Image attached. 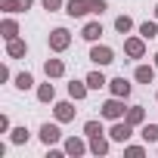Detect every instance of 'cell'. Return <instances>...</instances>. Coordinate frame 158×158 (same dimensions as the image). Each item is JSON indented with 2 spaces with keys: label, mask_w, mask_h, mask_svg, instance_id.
Listing matches in <instances>:
<instances>
[{
  "label": "cell",
  "mask_w": 158,
  "mask_h": 158,
  "mask_svg": "<svg viewBox=\"0 0 158 158\" xmlns=\"http://www.w3.org/2000/svg\"><path fill=\"white\" fill-rule=\"evenodd\" d=\"M68 16H84V13H90V3H84V0H68V10H65Z\"/></svg>",
  "instance_id": "6da1fadb"
},
{
  "label": "cell",
  "mask_w": 158,
  "mask_h": 158,
  "mask_svg": "<svg viewBox=\"0 0 158 158\" xmlns=\"http://www.w3.org/2000/svg\"><path fill=\"white\" fill-rule=\"evenodd\" d=\"M121 112H124V106H121L118 99H109V102L102 106V115H106V118H121Z\"/></svg>",
  "instance_id": "7a4b0ae2"
},
{
  "label": "cell",
  "mask_w": 158,
  "mask_h": 158,
  "mask_svg": "<svg viewBox=\"0 0 158 158\" xmlns=\"http://www.w3.org/2000/svg\"><path fill=\"white\" fill-rule=\"evenodd\" d=\"M40 139H44L47 146L56 143V139H59V127H56V124H44V127H40Z\"/></svg>",
  "instance_id": "3957f363"
},
{
  "label": "cell",
  "mask_w": 158,
  "mask_h": 158,
  "mask_svg": "<svg viewBox=\"0 0 158 158\" xmlns=\"http://www.w3.org/2000/svg\"><path fill=\"white\" fill-rule=\"evenodd\" d=\"M90 59L99 62V65H106V62H112V50H109V47H96V50L90 53Z\"/></svg>",
  "instance_id": "277c9868"
},
{
  "label": "cell",
  "mask_w": 158,
  "mask_h": 158,
  "mask_svg": "<svg viewBox=\"0 0 158 158\" xmlns=\"http://www.w3.org/2000/svg\"><path fill=\"white\" fill-rule=\"evenodd\" d=\"M112 90H115V96H127L130 93V84L124 81V77H118V81H112Z\"/></svg>",
  "instance_id": "5b68a950"
},
{
  "label": "cell",
  "mask_w": 158,
  "mask_h": 158,
  "mask_svg": "<svg viewBox=\"0 0 158 158\" xmlns=\"http://www.w3.org/2000/svg\"><path fill=\"white\" fill-rule=\"evenodd\" d=\"M112 136H115L118 143H124V139L130 136V127H127V124H115V127H112Z\"/></svg>",
  "instance_id": "8992f818"
},
{
  "label": "cell",
  "mask_w": 158,
  "mask_h": 158,
  "mask_svg": "<svg viewBox=\"0 0 158 158\" xmlns=\"http://www.w3.org/2000/svg\"><path fill=\"white\" fill-rule=\"evenodd\" d=\"M65 44H68V31H62V28H59V31H53V47H56V50H62Z\"/></svg>",
  "instance_id": "52a82bcc"
},
{
  "label": "cell",
  "mask_w": 158,
  "mask_h": 158,
  "mask_svg": "<svg viewBox=\"0 0 158 158\" xmlns=\"http://www.w3.org/2000/svg\"><path fill=\"white\" fill-rule=\"evenodd\" d=\"M143 139H146V143H158V127H155V124H146V127H143Z\"/></svg>",
  "instance_id": "ba28073f"
},
{
  "label": "cell",
  "mask_w": 158,
  "mask_h": 158,
  "mask_svg": "<svg viewBox=\"0 0 158 158\" xmlns=\"http://www.w3.org/2000/svg\"><path fill=\"white\" fill-rule=\"evenodd\" d=\"M99 34H102V28H99V25H96V22H93V25H87V28H84V37H87V40H96V37H99Z\"/></svg>",
  "instance_id": "9c48e42d"
},
{
  "label": "cell",
  "mask_w": 158,
  "mask_h": 158,
  "mask_svg": "<svg viewBox=\"0 0 158 158\" xmlns=\"http://www.w3.org/2000/svg\"><path fill=\"white\" fill-rule=\"evenodd\" d=\"M56 115H59L62 121H68V118H71L74 112H71V106H68V102H62V106H56Z\"/></svg>",
  "instance_id": "30bf717a"
},
{
  "label": "cell",
  "mask_w": 158,
  "mask_h": 158,
  "mask_svg": "<svg viewBox=\"0 0 158 158\" xmlns=\"http://www.w3.org/2000/svg\"><path fill=\"white\" fill-rule=\"evenodd\" d=\"M31 84H34V81H31V74H19V77H16V87H19V90H28Z\"/></svg>",
  "instance_id": "8fae6325"
},
{
  "label": "cell",
  "mask_w": 158,
  "mask_h": 158,
  "mask_svg": "<svg viewBox=\"0 0 158 158\" xmlns=\"http://www.w3.org/2000/svg\"><path fill=\"white\" fill-rule=\"evenodd\" d=\"M87 84H90L93 90H99V87L106 84V77H102V74H90V77H87Z\"/></svg>",
  "instance_id": "7c38bea8"
},
{
  "label": "cell",
  "mask_w": 158,
  "mask_h": 158,
  "mask_svg": "<svg viewBox=\"0 0 158 158\" xmlns=\"http://www.w3.org/2000/svg\"><path fill=\"white\" fill-rule=\"evenodd\" d=\"M136 77H139L143 84H149V81H152V68H146V65H143V68H136Z\"/></svg>",
  "instance_id": "4fadbf2b"
},
{
  "label": "cell",
  "mask_w": 158,
  "mask_h": 158,
  "mask_svg": "<svg viewBox=\"0 0 158 158\" xmlns=\"http://www.w3.org/2000/svg\"><path fill=\"white\" fill-rule=\"evenodd\" d=\"M84 130H87V136H99V133H102V127H99L96 121H87V127H84Z\"/></svg>",
  "instance_id": "5bb4252c"
},
{
  "label": "cell",
  "mask_w": 158,
  "mask_h": 158,
  "mask_svg": "<svg viewBox=\"0 0 158 158\" xmlns=\"http://www.w3.org/2000/svg\"><path fill=\"white\" fill-rule=\"evenodd\" d=\"M127 53H130V56H139V53H143V44H139V40H130V44H127Z\"/></svg>",
  "instance_id": "9a60e30c"
},
{
  "label": "cell",
  "mask_w": 158,
  "mask_h": 158,
  "mask_svg": "<svg viewBox=\"0 0 158 158\" xmlns=\"http://www.w3.org/2000/svg\"><path fill=\"white\" fill-rule=\"evenodd\" d=\"M68 93H71L74 99H81V96H84V87H81V84H68Z\"/></svg>",
  "instance_id": "2e32d148"
},
{
  "label": "cell",
  "mask_w": 158,
  "mask_h": 158,
  "mask_svg": "<svg viewBox=\"0 0 158 158\" xmlns=\"http://www.w3.org/2000/svg\"><path fill=\"white\" fill-rule=\"evenodd\" d=\"M139 34H143V37H155V25H152V22H146V25L139 28Z\"/></svg>",
  "instance_id": "e0dca14e"
},
{
  "label": "cell",
  "mask_w": 158,
  "mask_h": 158,
  "mask_svg": "<svg viewBox=\"0 0 158 158\" xmlns=\"http://www.w3.org/2000/svg\"><path fill=\"white\" fill-rule=\"evenodd\" d=\"M10 53H13V56H22V53H25V44L13 40V44H10Z\"/></svg>",
  "instance_id": "ac0fdd59"
},
{
  "label": "cell",
  "mask_w": 158,
  "mask_h": 158,
  "mask_svg": "<svg viewBox=\"0 0 158 158\" xmlns=\"http://www.w3.org/2000/svg\"><path fill=\"white\" fill-rule=\"evenodd\" d=\"M47 74H62V62H47Z\"/></svg>",
  "instance_id": "d6986e66"
},
{
  "label": "cell",
  "mask_w": 158,
  "mask_h": 158,
  "mask_svg": "<svg viewBox=\"0 0 158 158\" xmlns=\"http://www.w3.org/2000/svg\"><path fill=\"white\" fill-rule=\"evenodd\" d=\"M115 28H118V31H127V28H130V19H127V16H121V19L115 22Z\"/></svg>",
  "instance_id": "ffe728a7"
},
{
  "label": "cell",
  "mask_w": 158,
  "mask_h": 158,
  "mask_svg": "<svg viewBox=\"0 0 158 158\" xmlns=\"http://www.w3.org/2000/svg\"><path fill=\"white\" fill-rule=\"evenodd\" d=\"M13 139H16V143H25V139H28V130H25V127H19V130L13 133Z\"/></svg>",
  "instance_id": "44dd1931"
},
{
  "label": "cell",
  "mask_w": 158,
  "mask_h": 158,
  "mask_svg": "<svg viewBox=\"0 0 158 158\" xmlns=\"http://www.w3.org/2000/svg\"><path fill=\"white\" fill-rule=\"evenodd\" d=\"M93 152H96V155H102V152H106V143H102L99 136H93Z\"/></svg>",
  "instance_id": "7402d4cb"
},
{
  "label": "cell",
  "mask_w": 158,
  "mask_h": 158,
  "mask_svg": "<svg viewBox=\"0 0 158 158\" xmlns=\"http://www.w3.org/2000/svg\"><path fill=\"white\" fill-rule=\"evenodd\" d=\"M102 10H106L102 0H90V13H102Z\"/></svg>",
  "instance_id": "603a6c76"
},
{
  "label": "cell",
  "mask_w": 158,
  "mask_h": 158,
  "mask_svg": "<svg viewBox=\"0 0 158 158\" xmlns=\"http://www.w3.org/2000/svg\"><path fill=\"white\" fill-rule=\"evenodd\" d=\"M40 99H44V102H47V99H53V87H50V84H47V87H40Z\"/></svg>",
  "instance_id": "cb8c5ba5"
},
{
  "label": "cell",
  "mask_w": 158,
  "mask_h": 158,
  "mask_svg": "<svg viewBox=\"0 0 158 158\" xmlns=\"http://www.w3.org/2000/svg\"><path fill=\"white\" fill-rule=\"evenodd\" d=\"M68 152H74V155H77V152H84V146H81V143H74V139H71V143H68Z\"/></svg>",
  "instance_id": "d4e9b609"
},
{
  "label": "cell",
  "mask_w": 158,
  "mask_h": 158,
  "mask_svg": "<svg viewBox=\"0 0 158 158\" xmlns=\"http://www.w3.org/2000/svg\"><path fill=\"white\" fill-rule=\"evenodd\" d=\"M3 31H6V37H13V34H16V25H13V22H6V25H3Z\"/></svg>",
  "instance_id": "484cf974"
},
{
  "label": "cell",
  "mask_w": 158,
  "mask_h": 158,
  "mask_svg": "<svg viewBox=\"0 0 158 158\" xmlns=\"http://www.w3.org/2000/svg\"><path fill=\"white\" fill-rule=\"evenodd\" d=\"M155 62H158V56H155Z\"/></svg>",
  "instance_id": "4316f807"
}]
</instances>
